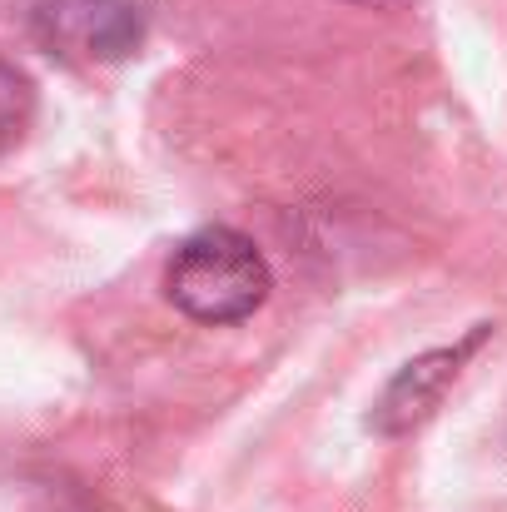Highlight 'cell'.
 <instances>
[{
	"label": "cell",
	"instance_id": "277c9868",
	"mask_svg": "<svg viewBox=\"0 0 507 512\" xmlns=\"http://www.w3.org/2000/svg\"><path fill=\"white\" fill-rule=\"evenodd\" d=\"M30 115H35V90L30 80L0 55V155L10 145H20V135L30 130Z\"/></svg>",
	"mask_w": 507,
	"mask_h": 512
},
{
	"label": "cell",
	"instance_id": "5b68a950",
	"mask_svg": "<svg viewBox=\"0 0 507 512\" xmlns=\"http://www.w3.org/2000/svg\"><path fill=\"white\" fill-rule=\"evenodd\" d=\"M378 5H383V0H378Z\"/></svg>",
	"mask_w": 507,
	"mask_h": 512
},
{
	"label": "cell",
	"instance_id": "3957f363",
	"mask_svg": "<svg viewBox=\"0 0 507 512\" xmlns=\"http://www.w3.org/2000/svg\"><path fill=\"white\" fill-rule=\"evenodd\" d=\"M483 334H488V324H478L468 339L453 343V348H433V353L403 363V373L383 388V398H378V408H373L368 423H373L378 433L398 438V433H413L423 418H433V408L443 403V393L453 388V378L463 373L468 353L483 343Z\"/></svg>",
	"mask_w": 507,
	"mask_h": 512
},
{
	"label": "cell",
	"instance_id": "6da1fadb",
	"mask_svg": "<svg viewBox=\"0 0 507 512\" xmlns=\"http://www.w3.org/2000/svg\"><path fill=\"white\" fill-rule=\"evenodd\" d=\"M269 264L259 244L239 229H199L169 259V304L199 324H239L269 299Z\"/></svg>",
	"mask_w": 507,
	"mask_h": 512
},
{
	"label": "cell",
	"instance_id": "7a4b0ae2",
	"mask_svg": "<svg viewBox=\"0 0 507 512\" xmlns=\"http://www.w3.org/2000/svg\"><path fill=\"white\" fill-rule=\"evenodd\" d=\"M35 35L75 60H125L145 40V20L125 0H45Z\"/></svg>",
	"mask_w": 507,
	"mask_h": 512
}]
</instances>
